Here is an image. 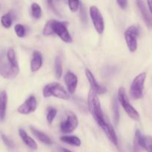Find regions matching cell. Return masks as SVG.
Here are the masks:
<instances>
[{"instance_id":"6da1fadb","label":"cell","mask_w":152,"mask_h":152,"mask_svg":"<svg viewBox=\"0 0 152 152\" xmlns=\"http://www.w3.org/2000/svg\"><path fill=\"white\" fill-rule=\"evenodd\" d=\"M87 102L89 112L92 114L94 120L96 121L98 126L103 130L107 127L109 123L104 120V114L101 107V102L98 97V94L95 93L92 89L89 91L88 94Z\"/></svg>"},{"instance_id":"7a4b0ae2","label":"cell","mask_w":152,"mask_h":152,"mask_svg":"<svg viewBox=\"0 0 152 152\" xmlns=\"http://www.w3.org/2000/svg\"><path fill=\"white\" fill-rule=\"evenodd\" d=\"M43 94L45 98L53 96L56 98L64 99V100L69 99L70 98L68 92L64 89V88L60 83H52L46 85L43 88Z\"/></svg>"},{"instance_id":"3957f363","label":"cell","mask_w":152,"mask_h":152,"mask_svg":"<svg viewBox=\"0 0 152 152\" xmlns=\"http://www.w3.org/2000/svg\"><path fill=\"white\" fill-rule=\"evenodd\" d=\"M118 100H119V103L121 104L122 108H124L125 112L128 114V115L131 119H133L135 121L139 120V114L129 102L128 96L125 93V89L123 87L119 88V91H118Z\"/></svg>"},{"instance_id":"277c9868","label":"cell","mask_w":152,"mask_h":152,"mask_svg":"<svg viewBox=\"0 0 152 152\" xmlns=\"http://www.w3.org/2000/svg\"><path fill=\"white\" fill-rule=\"evenodd\" d=\"M51 23H52V28L54 34L58 36L61 39V40L66 43H71L72 42V38L67 29V27L69 25L68 22H60L55 19H52Z\"/></svg>"},{"instance_id":"5b68a950","label":"cell","mask_w":152,"mask_h":152,"mask_svg":"<svg viewBox=\"0 0 152 152\" xmlns=\"http://www.w3.org/2000/svg\"><path fill=\"white\" fill-rule=\"evenodd\" d=\"M146 73L142 72L137 75L133 80L130 89V94L134 99H139L142 97Z\"/></svg>"},{"instance_id":"8992f818","label":"cell","mask_w":152,"mask_h":152,"mask_svg":"<svg viewBox=\"0 0 152 152\" xmlns=\"http://www.w3.org/2000/svg\"><path fill=\"white\" fill-rule=\"evenodd\" d=\"M78 126V120L75 113L71 111L66 112V120L61 123V131L64 134H69L74 132Z\"/></svg>"},{"instance_id":"52a82bcc","label":"cell","mask_w":152,"mask_h":152,"mask_svg":"<svg viewBox=\"0 0 152 152\" xmlns=\"http://www.w3.org/2000/svg\"><path fill=\"white\" fill-rule=\"evenodd\" d=\"M139 31L138 27L136 25H131L125 32V39L128 50L134 53L137 49V37Z\"/></svg>"},{"instance_id":"ba28073f","label":"cell","mask_w":152,"mask_h":152,"mask_svg":"<svg viewBox=\"0 0 152 152\" xmlns=\"http://www.w3.org/2000/svg\"><path fill=\"white\" fill-rule=\"evenodd\" d=\"M89 15H90L92 24H93L94 28L96 30L97 33L99 34H102L104 30V19H103L101 12L96 6L92 5L89 7Z\"/></svg>"},{"instance_id":"9c48e42d","label":"cell","mask_w":152,"mask_h":152,"mask_svg":"<svg viewBox=\"0 0 152 152\" xmlns=\"http://www.w3.org/2000/svg\"><path fill=\"white\" fill-rule=\"evenodd\" d=\"M19 72V65L15 66L11 65L10 62H0V75L4 79L11 80L15 78Z\"/></svg>"},{"instance_id":"30bf717a","label":"cell","mask_w":152,"mask_h":152,"mask_svg":"<svg viewBox=\"0 0 152 152\" xmlns=\"http://www.w3.org/2000/svg\"><path fill=\"white\" fill-rule=\"evenodd\" d=\"M37 107V102L35 96H30L18 108L17 111L21 114L27 115L36 111Z\"/></svg>"},{"instance_id":"8fae6325","label":"cell","mask_w":152,"mask_h":152,"mask_svg":"<svg viewBox=\"0 0 152 152\" xmlns=\"http://www.w3.org/2000/svg\"><path fill=\"white\" fill-rule=\"evenodd\" d=\"M64 81L68 89L69 94H73L76 91L77 86V77L71 71H68L64 76Z\"/></svg>"},{"instance_id":"7c38bea8","label":"cell","mask_w":152,"mask_h":152,"mask_svg":"<svg viewBox=\"0 0 152 152\" xmlns=\"http://www.w3.org/2000/svg\"><path fill=\"white\" fill-rule=\"evenodd\" d=\"M85 74H86V79H87V80L89 81L92 90H93L94 91L96 94H102L104 92H106L107 90H106L105 88L102 87V86L98 85L96 80H95V77L93 76V74H92V72H91L88 68H86V69L85 70Z\"/></svg>"},{"instance_id":"4fadbf2b","label":"cell","mask_w":152,"mask_h":152,"mask_svg":"<svg viewBox=\"0 0 152 152\" xmlns=\"http://www.w3.org/2000/svg\"><path fill=\"white\" fill-rule=\"evenodd\" d=\"M137 5L138 7L140 13H141L142 19L144 20L145 23L147 25L148 28H152V21L151 19V16L149 15L148 12L147 8L145 7L144 1L142 0H137Z\"/></svg>"},{"instance_id":"5bb4252c","label":"cell","mask_w":152,"mask_h":152,"mask_svg":"<svg viewBox=\"0 0 152 152\" xmlns=\"http://www.w3.org/2000/svg\"><path fill=\"white\" fill-rule=\"evenodd\" d=\"M43 65V57L40 52L38 50H34L33 53V57L31 62V71L36 72L39 71Z\"/></svg>"},{"instance_id":"9a60e30c","label":"cell","mask_w":152,"mask_h":152,"mask_svg":"<svg viewBox=\"0 0 152 152\" xmlns=\"http://www.w3.org/2000/svg\"><path fill=\"white\" fill-rule=\"evenodd\" d=\"M19 135L21 137L22 140L23 141L24 143L32 150H37V144L36 143L35 141L27 134L25 131L22 129H19Z\"/></svg>"},{"instance_id":"2e32d148","label":"cell","mask_w":152,"mask_h":152,"mask_svg":"<svg viewBox=\"0 0 152 152\" xmlns=\"http://www.w3.org/2000/svg\"><path fill=\"white\" fill-rule=\"evenodd\" d=\"M30 129H31V132H32L33 134L34 135V137H35L38 140H40V142H43V143L46 144V145H51V144H52V140L50 139V137H49L48 135L46 134L40 132V131L37 130V129L32 127V126H31Z\"/></svg>"},{"instance_id":"e0dca14e","label":"cell","mask_w":152,"mask_h":152,"mask_svg":"<svg viewBox=\"0 0 152 152\" xmlns=\"http://www.w3.org/2000/svg\"><path fill=\"white\" fill-rule=\"evenodd\" d=\"M7 104V95L5 91L0 93V120L2 121L6 115Z\"/></svg>"},{"instance_id":"ac0fdd59","label":"cell","mask_w":152,"mask_h":152,"mask_svg":"<svg viewBox=\"0 0 152 152\" xmlns=\"http://www.w3.org/2000/svg\"><path fill=\"white\" fill-rule=\"evenodd\" d=\"M61 140L74 146H80L81 144L80 140L76 136H63L61 137Z\"/></svg>"},{"instance_id":"d6986e66","label":"cell","mask_w":152,"mask_h":152,"mask_svg":"<svg viewBox=\"0 0 152 152\" xmlns=\"http://www.w3.org/2000/svg\"><path fill=\"white\" fill-rule=\"evenodd\" d=\"M13 17L14 16L11 12H8V13L3 15L1 18V22L2 26L5 28H10V26L12 25V22H13Z\"/></svg>"},{"instance_id":"ffe728a7","label":"cell","mask_w":152,"mask_h":152,"mask_svg":"<svg viewBox=\"0 0 152 152\" xmlns=\"http://www.w3.org/2000/svg\"><path fill=\"white\" fill-rule=\"evenodd\" d=\"M55 71L57 79H61L63 74L62 59L60 56H57L55 60Z\"/></svg>"},{"instance_id":"44dd1931","label":"cell","mask_w":152,"mask_h":152,"mask_svg":"<svg viewBox=\"0 0 152 152\" xmlns=\"http://www.w3.org/2000/svg\"><path fill=\"white\" fill-rule=\"evenodd\" d=\"M31 14L34 19H39L41 17L42 14V10L40 6L37 3H33L31 4Z\"/></svg>"},{"instance_id":"7402d4cb","label":"cell","mask_w":152,"mask_h":152,"mask_svg":"<svg viewBox=\"0 0 152 152\" xmlns=\"http://www.w3.org/2000/svg\"><path fill=\"white\" fill-rule=\"evenodd\" d=\"M113 119H114L115 125H117L119 121V109L118 101L116 98L113 99Z\"/></svg>"},{"instance_id":"603a6c76","label":"cell","mask_w":152,"mask_h":152,"mask_svg":"<svg viewBox=\"0 0 152 152\" xmlns=\"http://www.w3.org/2000/svg\"><path fill=\"white\" fill-rule=\"evenodd\" d=\"M7 61H8L11 65H15V66H17L18 65V62L16 57V53H15L14 50H13V48H10L7 50Z\"/></svg>"},{"instance_id":"cb8c5ba5","label":"cell","mask_w":152,"mask_h":152,"mask_svg":"<svg viewBox=\"0 0 152 152\" xmlns=\"http://www.w3.org/2000/svg\"><path fill=\"white\" fill-rule=\"evenodd\" d=\"M57 115V110L54 108H49L47 111V115H46V120L49 125L53 123L55 117Z\"/></svg>"},{"instance_id":"d4e9b609","label":"cell","mask_w":152,"mask_h":152,"mask_svg":"<svg viewBox=\"0 0 152 152\" xmlns=\"http://www.w3.org/2000/svg\"><path fill=\"white\" fill-rule=\"evenodd\" d=\"M14 31L16 36L18 37H20V38L25 37V34H26V29H25V28L22 25H20V24H16L15 25Z\"/></svg>"},{"instance_id":"484cf974","label":"cell","mask_w":152,"mask_h":152,"mask_svg":"<svg viewBox=\"0 0 152 152\" xmlns=\"http://www.w3.org/2000/svg\"><path fill=\"white\" fill-rule=\"evenodd\" d=\"M69 7L72 12H76L80 7V0H68Z\"/></svg>"},{"instance_id":"4316f807","label":"cell","mask_w":152,"mask_h":152,"mask_svg":"<svg viewBox=\"0 0 152 152\" xmlns=\"http://www.w3.org/2000/svg\"><path fill=\"white\" fill-rule=\"evenodd\" d=\"M1 140H2L3 142L5 144V145L7 147V148H10V149H13V148H14L15 145L14 143H13V142L11 140L9 139L6 135H4V134L1 133Z\"/></svg>"},{"instance_id":"83f0119b","label":"cell","mask_w":152,"mask_h":152,"mask_svg":"<svg viewBox=\"0 0 152 152\" xmlns=\"http://www.w3.org/2000/svg\"><path fill=\"white\" fill-rule=\"evenodd\" d=\"M43 34L44 36H51L54 34L53 31H52V23H51V20L48 21L46 24L45 25L44 28H43Z\"/></svg>"},{"instance_id":"f1b7e54d","label":"cell","mask_w":152,"mask_h":152,"mask_svg":"<svg viewBox=\"0 0 152 152\" xmlns=\"http://www.w3.org/2000/svg\"><path fill=\"white\" fill-rule=\"evenodd\" d=\"M80 20L82 21V22L86 23V20H87V18H86V10H85L84 6H83L82 4H80Z\"/></svg>"},{"instance_id":"f546056e","label":"cell","mask_w":152,"mask_h":152,"mask_svg":"<svg viewBox=\"0 0 152 152\" xmlns=\"http://www.w3.org/2000/svg\"><path fill=\"white\" fill-rule=\"evenodd\" d=\"M47 3H48V4H49V7H50V8L52 9V10L54 12V13H55V14L60 15L59 12L58 11V10H57L56 7H55V3H54V0H47Z\"/></svg>"},{"instance_id":"4dcf8cb0","label":"cell","mask_w":152,"mask_h":152,"mask_svg":"<svg viewBox=\"0 0 152 152\" xmlns=\"http://www.w3.org/2000/svg\"><path fill=\"white\" fill-rule=\"evenodd\" d=\"M116 2L122 10H125L128 7V0H116Z\"/></svg>"},{"instance_id":"1f68e13d","label":"cell","mask_w":152,"mask_h":152,"mask_svg":"<svg viewBox=\"0 0 152 152\" xmlns=\"http://www.w3.org/2000/svg\"><path fill=\"white\" fill-rule=\"evenodd\" d=\"M148 2V6L149 10H150L151 13L152 15V0H147Z\"/></svg>"},{"instance_id":"d6a6232c","label":"cell","mask_w":152,"mask_h":152,"mask_svg":"<svg viewBox=\"0 0 152 152\" xmlns=\"http://www.w3.org/2000/svg\"><path fill=\"white\" fill-rule=\"evenodd\" d=\"M62 151H63V152H72V151H69V150L66 149V148H62Z\"/></svg>"}]
</instances>
